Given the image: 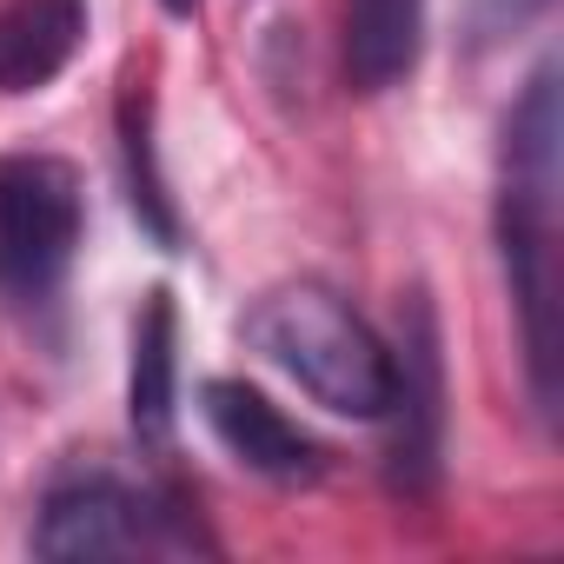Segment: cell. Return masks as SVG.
Instances as JSON below:
<instances>
[{
  "label": "cell",
  "mask_w": 564,
  "mask_h": 564,
  "mask_svg": "<svg viewBox=\"0 0 564 564\" xmlns=\"http://www.w3.org/2000/svg\"><path fill=\"white\" fill-rule=\"evenodd\" d=\"M557 140H564L557 61H544L524 80L518 107L505 113L498 140V259L524 333L531 405L544 419H557V180H564Z\"/></svg>",
  "instance_id": "obj_1"
},
{
  "label": "cell",
  "mask_w": 564,
  "mask_h": 564,
  "mask_svg": "<svg viewBox=\"0 0 564 564\" xmlns=\"http://www.w3.org/2000/svg\"><path fill=\"white\" fill-rule=\"evenodd\" d=\"M246 346L279 366L313 405L339 412V419H392V386H399V359L386 352V339L319 279H286L265 286L246 319H239Z\"/></svg>",
  "instance_id": "obj_2"
},
{
  "label": "cell",
  "mask_w": 564,
  "mask_h": 564,
  "mask_svg": "<svg viewBox=\"0 0 564 564\" xmlns=\"http://www.w3.org/2000/svg\"><path fill=\"white\" fill-rule=\"evenodd\" d=\"M219 551L199 511L166 485H127L120 471H61L34 518V557H186Z\"/></svg>",
  "instance_id": "obj_3"
},
{
  "label": "cell",
  "mask_w": 564,
  "mask_h": 564,
  "mask_svg": "<svg viewBox=\"0 0 564 564\" xmlns=\"http://www.w3.org/2000/svg\"><path fill=\"white\" fill-rule=\"evenodd\" d=\"M87 232V186L54 153H0V300L47 319Z\"/></svg>",
  "instance_id": "obj_4"
},
{
  "label": "cell",
  "mask_w": 564,
  "mask_h": 564,
  "mask_svg": "<svg viewBox=\"0 0 564 564\" xmlns=\"http://www.w3.org/2000/svg\"><path fill=\"white\" fill-rule=\"evenodd\" d=\"M199 412L213 425V438L259 478L272 485H313L326 471V445L313 432H300L259 386L246 379H206L199 386Z\"/></svg>",
  "instance_id": "obj_5"
},
{
  "label": "cell",
  "mask_w": 564,
  "mask_h": 564,
  "mask_svg": "<svg viewBox=\"0 0 564 564\" xmlns=\"http://www.w3.org/2000/svg\"><path fill=\"white\" fill-rule=\"evenodd\" d=\"M392 412H399L392 485L399 491H432L438 432H445V386H438V333H432L425 306H412V326H405V366H399V386H392Z\"/></svg>",
  "instance_id": "obj_6"
},
{
  "label": "cell",
  "mask_w": 564,
  "mask_h": 564,
  "mask_svg": "<svg viewBox=\"0 0 564 564\" xmlns=\"http://www.w3.org/2000/svg\"><path fill=\"white\" fill-rule=\"evenodd\" d=\"M173 392H180V319L173 293L153 286L133 313V359H127V419L140 452L166 458L173 445Z\"/></svg>",
  "instance_id": "obj_7"
},
{
  "label": "cell",
  "mask_w": 564,
  "mask_h": 564,
  "mask_svg": "<svg viewBox=\"0 0 564 564\" xmlns=\"http://www.w3.org/2000/svg\"><path fill=\"white\" fill-rule=\"evenodd\" d=\"M87 41V0H0V94H41Z\"/></svg>",
  "instance_id": "obj_8"
},
{
  "label": "cell",
  "mask_w": 564,
  "mask_h": 564,
  "mask_svg": "<svg viewBox=\"0 0 564 564\" xmlns=\"http://www.w3.org/2000/svg\"><path fill=\"white\" fill-rule=\"evenodd\" d=\"M425 0H346V80L359 94H386L419 67Z\"/></svg>",
  "instance_id": "obj_9"
},
{
  "label": "cell",
  "mask_w": 564,
  "mask_h": 564,
  "mask_svg": "<svg viewBox=\"0 0 564 564\" xmlns=\"http://www.w3.org/2000/svg\"><path fill=\"white\" fill-rule=\"evenodd\" d=\"M120 160H127V199H133L140 226L160 246H180V213L166 199V180H160V160H153V127H147V100L140 94H127V107H120Z\"/></svg>",
  "instance_id": "obj_10"
},
{
  "label": "cell",
  "mask_w": 564,
  "mask_h": 564,
  "mask_svg": "<svg viewBox=\"0 0 564 564\" xmlns=\"http://www.w3.org/2000/svg\"><path fill=\"white\" fill-rule=\"evenodd\" d=\"M544 8L551 0H465V34H471V47H498V41L524 34Z\"/></svg>",
  "instance_id": "obj_11"
},
{
  "label": "cell",
  "mask_w": 564,
  "mask_h": 564,
  "mask_svg": "<svg viewBox=\"0 0 564 564\" xmlns=\"http://www.w3.org/2000/svg\"><path fill=\"white\" fill-rule=\"evenodd\" d=\"M160 8H166V14H193V8H199V0H160Z\"/></svg>",
  "instance_id": "obj_12"
}]
</instances>
